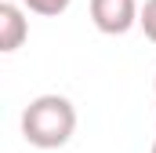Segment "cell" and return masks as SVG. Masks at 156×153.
Listing matches in <instances>:
<instances>
[{"instance_id":"obj_6","label":"cell","mask_w":156,"mask_h":153,"mask_svg":"<svg viewBox=\"0 0 156 153\" xmlns=\"http://www.w3.org/2000/svg\"><path fill=\"white\" fill-rule=\"evenodd\" d=\"M153 153H156V139H153Z\"/></svg>"},{"instance_id":"obj_4","label":"cell","mask_w":156,"mask_h":153,"mask_svg":"<svg viewBox=\"0 0 156 153\" xmlns=\"http://www.w3.org/2000/svg\"><path fill=\"white\" fill-rule=\"evenodd\" d=\"M69 4H73V0H22V7H26V11L44 15V18H58V15H66V11H69Z\"/></svg>"},{"instance_id":"obj_7","label":"cell","mask_w":156,"mask_h":153,"mask_svg":"<svg viewBox=\"0 0 156 153\" xmlns=\"http://www.w3.org/2000/svg\"><path fill=\"white\" fill-rule=\"evenodd\" d=\"M153 88H156V80H153Z\"/></svg>"},{"instance_id":"obj_3","label":"cell","mask_w":156,"mask_h":153,"mask_svg":"<svg viewBox=\"0 0 156 153\" xmlns=\"http://www.w3.org/2000/svg\"><path fill=\"white\" fill-rule=\"evenodd\" d=\"M26 37H29V22H26L22 7L11 4V0H4V4H0V51H4V55L18 51V47L26 44Z\"/></svg>"},{"instance_id":"obj_2","label":"cell","mask_w":156,"mask_h":153,"mask_svg":"<svg viewBox=\"0 0 156 153\" xmlns=\"http://www.w3.org/2000/svg\"><path fill=\"white\" fill-rule=\"evenodd\" d=\"M138 0H91V22L98 33L109 37H123L131 26H138Z\"/></svg>"},{"instance_id":"obj_1","label":"cell","mask_w":156,"mask_h":153,"mask_svg":"<svg viewBox=\"0 0 156 153\" xmlns=\"http://www.w3.org/2000/svg\"><path fill=\"white\" fill-rule=\"evenodd\" d=\"M76 131V106L66 95H37L22 110V139L37 150H58Z\"/></svg>"},{"instance_id":"obj_5","label":"cell","mask_w":156,"mask_h":153,"mask_svg":"<svg viewBox=\"0 0 156 153\" xmlns=\"http://www.w3.org/2000/svg\"><path fill=\"white\" fill-rule=\"evenodd\" d=\"M138 26H142V33L156 44V0H145L142 4V15H138Z\"/></svg>"}]
</instances>
